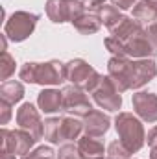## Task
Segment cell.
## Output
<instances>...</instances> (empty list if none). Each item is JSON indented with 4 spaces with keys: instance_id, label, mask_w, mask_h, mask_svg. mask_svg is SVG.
I'll return each mask as SVG.
<instances>
[{
    "instance_id": "obj_1",
    "label": "cell",
    "mask_w": 157,
    "mask_h": 159,
    "mask_svg": "<svg viewBox=\"0 0 157 159\" xmlns=\"http://www.w3.org/2000/svg\"><path fill=\"white\" fill-rule=\"evenodd\" d=\"M107 72L120 93L128 89H139L150 80L155 78L157 67L152 59L129 61L126 57H111L107 63Z\"/></svg>"
},
{
    "instance_id": "obj_2",
    "label": "cell",
    "mask_w": 157,
    "mask_h": 159,
    "mask_svg": "<svg viewBox=\"0 0 157 159\" xmlns=\"http://www.w3.org/2000/svg\"><path fill=\"white\" fill-rule=\"evenodd\" d=\"M20 80L28 83L39 85H57L67 80V65L61 61H48V63H26L20 72Z\"/></svg>"
},
{
    "instance_id": "obj_3",
    "label": "cell",
    "mask_w": 157,
    "mask_h": 159,
    "mask_svg": "<svg viewBox=\"0 0 157 159\" xmlns=\"http://www.w3.org/2000/svg\"><path fill=\"white\" fill-rule=\"evenodd\" d=\"M117 131L120 135V143L131 152H139L144 144V128L141 120H137L131 113H120L115 120Z\"/></svg>"
},
{
    "instance_id": "obj_4",
    "label": "cell",
    "mask_w": 157,
    "mask_h": 159,
    "mask_svg": "<svg viewBox=\"0 0 157 159\" xmlns=\"http://www.w3.org/2000/svg\"><path fill=\"white\" fill-rule=\"evenodd\" d=\"M39 20V15L26 13V11H17L9 17V20L4 26V35H7L11 41H24L32 32L35 30V24Z\"/></svg>"
},
{
    "instance_id": "obj_5",
    "label": "cell",
    "mask_w": 157,
    "mask_h": 159,
    "mask_svg": "<svg viewBox=\"0 0 157 159\" xmlns=\"http://www.w3.org/2000/svg\"><path fill=\"white\" fill-rule=\"evenodd\" d=\"M100 78L102 76L92 67H89L83 59H74L67 65V80H70L76 87L83 89V91L91 93L98 85Z\"/></svg>"
},
{
    "instance_id": "obj_6",
    "label": "cell",
    "mask_w": 157,
    "mask_h": 159,
    "mask_svg": "<svg viewBox=\"0 0 157 159\" xmlns=\"http://www.w3.org/2000/svg\"><path fill=\"white\" fill-rule=\"evenodd\" d=\"M85 13L83 4L78 0H48L46 2V15L54 22H74L78 17Z\"/></svg>"
},
{
    "instance_id": "obj_7",
    "label": "cell",
    "mask_w": 157,
    "mask_h": 159,
    "mask_svg": "<svg viewBox=\"0 0 157 159\" xmlns=\"http://www.w3.org/2000/svg\"><path fill=\"white\" fill-rule=\"evenodd\" d=\"M94 102L102 107V109H107V111H118L120 104H122V98H120V91L117 89V85L113 83V80L109 78H100L98 85L91 91Z\"/></svg>"
},
{
    "instance_id": "obj_8",
    "label": "cell",
    "mask_w": 157,
    "mask_h": 159,
    "mask_svg": "<svg viewBox=\"0 0 157 159\" xmlns=\"http://www.w3.org/2000/svg\"><path fill=\"white\" fill-rule=\"evenodd\" d=\"M61 93H63V109L72 113L74 117H85L92 111V106L83 89L70 85V87H65Z\"/></svg>"
},
{
    "instance_id": "obj_9",
    "label": "cell",
    "mask_w": 157,
    "mask_h": 159,
    "mask_svg": "<svg viewBox=\"0 0 157 159\" xmlns=\"http://www.w3.org/2000/svg\"><path fill=\"white\" fill-rule=\"evenodd\" d=\"M35 137L32 133H28L26 129H2V150L9 152V154H22L26 156L30 152V148L34 146Z\"/></svg>"
},
{
    "instance_id": "obj_10",
    "label": "cell",
    "mask_w": 157,
    "mask_h": 159,
    "mask_svg": "<svg viewBox=\"0 0 157 159\" xmlns=\"http://www.w3.org/2000/svg\"><path fill=\"white\" fill-rule=\"evenodd\" d=\"M17 124L20 126V129H26L28 133H32L35 141H39L44 135V122L41 120L39 111L32 104L20 106V109L17 111Z\"/></svg>"
},
{
    "instance_id": "obj_11",
    "label": "cell",
    "mask_w": 157,
    "mask_h": 159,
    "mask_svg": "<svg viewBox=\"0 0 157 159\" xmlns=\"http://www.w3.org/2000/svg\"><path fill=\"white\" fill-rule=\"evenodd\" d=\"M133 107L142 120L157 122V94H154V93L133 94Z\"/></svg>"
},
{
    "instance_id": "obj_12",
    "label": "cell",
    "mask_w": 157,
    "mask_h": 159,
    "mask_svg": "<svg viewBox=\"0 0 157 159\" xmlns=\"http://www.w3.org/2000/svg\"><path fill=\"white\" fill-rule=\"evenodd\" d=\"M111 120L107 115H104V111H91L89 115H85L83 119V131L89 137H100L109 129Z\"/></svg>"
},
{
    "instance_id": "obj_13",
    "label": "cell",
    "mask_w": 157,
    "mask_h": 159,
    "mask_svg": "<svg viewBox=\"0 0 157 159\" xmlns=\"http://www.w3.org/2000/svg\"><path fill=\"white\" fill-rule=\"evenodd\" d=\"M37 104L44 113L59 111V109H63V93H59L56 89H46L39 94Z\"/></svg>"
},
{
    "instance_id": "obj_14",
    "label": "cell",
    "mask_w": 157,
    "mask_h": 159,
    "mask_svg": "<svg viewBox=\"0 0 157 159\" xmlns=\"http://www.w3.org/2000/svg\"><path fill=\"white\" fill-rule=\"evenodd\" d=\"M78 150L83 159H104V144L89 135L78 141Z\"/></svg>"
},
{
    "instance_id": "obj_15",
    "label": "cell",
    "mask_w": 157,
    "mask_h": 159,
    "mask_svg": "<svg viewBox=\"0 0 157 159\" xmlns=\"http://www.w3.org/2000/svg\"><path fill=\"white\" fill-rule=\"evenodd\" d=\"M81 129H83V122H79L78 119H74V117L61 119V124H59V143H70V141L78 139Z\"/></svg>"
},
{
    "instance_id": "obj_16",
    "label": "cell",
    "mask_w": 157,
    "mask_h": 159,
    "mask_svg": "<svg viewBox=\"0 0 157 159\" xmlns=\"http://www.w3.org/2000/svg\"><path fill=\"white\" fill-rule=\"evenodd\" d=\"M133 17L137 22H155L157 20V0H141L135 9Z\"/></svg>"
},
{
    "instance_id": "obj_17",
    "label": "cell",
    "mask_w": 157,
    "mask_h": 159,
    "mask_svg": "<svg viewBox=\"0 0 157 159\" xmlns=\"http://www.w3.org/2000/svg\"><path fill=\"white\" fill-rule=\"evenodd\" d=\"M72 24H74V28L78 30L79 34L89 35V34H94V32L100 30V26H102V19L96 17L94 13H83V15L78 17Z\"/></svg>"
},
{
    "instance_id": "obj_18",
    "label": "cell",
    "mask_w": 157,
    "mask_h": 159,
    "mask_svg": "<svg viewBox=\"0 0 157 159\" xmlns=\"http://www.w3.org/2000/svg\"><path fill=\"white\" fill-rule=\"evenodd\" d=\"M0 96H2V100H6V102H9V104L13 106V104H17L19 100H22V96H24V87H22L19 81H15V80L4 81L2 87H0Z\"/></svg>"
},
{
    "instance_id": "obj_19",
    "label": "cell",
    "mask_w": 157,
    "mask_h": 159,
    "mask_svg": "<svg viewBox=\"0 0 157 159\" xmlns=\"http://www.w3.org/2000/svg\"><path fill=\"white\" fill-rule=\"evenodd\" d=\"M100 19H102V22H104V24L109 28V32H111V30L117 28L126 17L118 11V7H115V6H104L102 11H100Z\"/></svg>"
},
{
    "instance_id": "obj_20",
    "label": "cell",
    "mask_w": 157,
    "mask_h": 159,
    "mask_svg": "<svg viewBox=\"0 0 157 159\" xmlns=\"http://www.w3.org/2000/svg\"><path fill=\"white\" fill-rule=\"evenodd\" d=\"M59 124H61V119L44 120V139H48L54 144H59Z\"/></svg>"
},
{
    "instance_id": "obj_21",
    "label": "cell",
    "mask_w": 157,
    "mask_h": 159,
    "mask_svg": "<svg viewBox=\"0 0 157 159\" xmlns=\"http://www.w3.org/2000/svg\"><path fill=\"white\" fill-rule=\"evenodd\" d=\"M15 72V59L6 52L2 50V61H0V76L2 80H7L11 74Z\"/></svg>"
},
{
    "instance_id": "obj_22",
    "label": "cell",
    "mask_w": 157,
    "mask_h": 159,
    "mask_svg": "<svg viewBox=\"0 0 157 159\" xmlns=\"http://www.w3.org/2000/svg\"><path fill=\"white\" fill-rule=\"evenodd\" d=\"M107 156H109V159H128L131 156V152L120 141H115L107 146Z\"/></svg>"
},
{
    "instance_id": "obj_23",
    "label": "cell",
    "mask_w": 157,
    "mask_h": 159,
    "mask_svg": "<svg viewBox=\"0 0 157 159\" xmlns=\"http://www.w3.org/2000/svg\"><path fill=\"white\" fill-rule=\"evenodd\" d=\"M54 150L50 146H41L34 152H28L26 156H22V159H54Z\"/></svg>"
},
{
    "instance_id": "obj_24",
    "label": "cell",
    "mask_w": 157,
    "mask_h": 159,
    "mask_svg": "<svg viewBox=\"0 0 157 159\" xmlns=\"http://www.w3.org/2000/svg\"><path fill=\"white\" fill-rule=\"evenodd\" d=\"M57 159H83L79 154L78 146L74 148V144H63L57 152Z\"/></svg>"
},
{
    "instance_id": "obj_25",
    "label": "cell",
    "mask_w": 157,
    "mask_h": 159,
    "mask_svg": "<svg viewBox=\"0 0 157 159\" xmlns=\"http://www.w3.org/2000/svg\"><path fill=\"white\" fill-rule=\"evenodd\" d=\"M81 4L91 13H96V11H102V7L105 6V0H81Z\"/></svg>"
},
{
    "instance_id": "obj_26",
    "label": "cell",
    "mask_w": 157,
    "mask_h": 159,
    "mask_svg": "<svg viewBox=\"0 0 157 159\" xmlns=\"http://www.w3.org/2000/svg\"><path fill=\"white\" fill-rule=\"evenodd\" d=\"M9 107H11V104H9V102H6V100H2V119H0L2 124H6L7 119H9V115H11Z\"/></svg>"
},
{
    "instance_id": "obj_27",
    "label": "cell",
    "mask_w": 157,
    "mask_h": 159,
    "mask_svg": "<svg viewBox=\"0 0 157 159\" xmlns=\"http://www.w3.org/2000/svg\"><path fill=\"white\" fill-rule=\"evenodd\" d=\"M146 141H148V144H150L152 148H157V126H155V128H152V129L148 131Z\"/></svg>"
},
{
    "instance_id": "obj_28",
    "label": "cell",
    "mask_w": 157,
    "mask_h": 159,
    "mask_svg": "<svg viewBox=\"0 0 157 159\" xmlns=\"http://www.w3.org/2000/svg\"><path fill=\"white\" fill-rule=\"evenodd\" d=\"M111 2H113V6L118 7V9H128V7H131L135 4V0H111Z\"/></svg>"
},
{
    "instance_id": "obj_29",
    "label": "cell",
    "mask_w": 157,
    "mask_h": 159,
    "mask_svg": "<svg viewBox=\"0 0 157 159\" xmlns=\"http://www.w3.org/2000/svg\"><path fill=\"white\" fill-rule=\"evenodd\" d=\"M148 35H150V39H152V43H154V46H155V50H157V20L150 24V28H148Z\"/></svg>"
},
{
    "instance_id": "obj_30",
    "label": "cell",
    "mask_w": 157,
    "mask_h": 159,
    "mask_svg": "<svg viewBox=\"0 0 157 159\" xmlns=\"http://www.w3.org/2000/svg\"><path fill=\"white\" fill-rule=\"evenodd\" d=\"M0 157L2 159H15V156L9 154V152H6V150H2V152H0Z\"/></svg>"
},
{
    "instance_id": "obj_31",
    "label": "cell",
    "mask_w": 157,
    "mask_h": 159,
    "mask_svg": "<svg viewBox=\"0 0 157 159\" xmlns=\"http://www.w3.org/2000/svg\"><path fill=\"white\" fill-rule=\"evenodd\" d=\"M152 159H157V148H152Z\"/></svg>"
}]
</instances>
